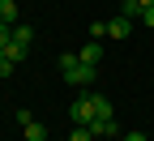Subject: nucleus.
<instances>
[{
    "mask_svg": "<svg viewBox=\"0 0 154 141\" xmlns=\"http://www.w3.org/2000/svg\"><path fill=\"white\" fill-rule=\"evenodd\" d=\"M94 73H99V69H94V64H82V56H77V51H64V56H60V77H64L69 86L86 90V86L94 81Z\"/></svg>",
    "mask_w": 154,
    "mask_h": 141,
    "instance_id": "nucleus-1",
    "label": "nucleus"
},
{
    "mask_svg": "<svg viewBox=\"0 0 154 141\" xmlns=\"http://www.w3.org/2000/svg\"><path fill=\"white\" fill-rule=\"evenodd\" d=\"M69 120L73 124H94V94H77L69 107Z\"/></svg>",
    "mask_w": 154,
    "mask_h": 141,
    "instance_id": "nucleus-2",
    "label": "nucleus"
},
{
    "mask_svg": "<svg viewBox=\"0 0 154 141\" xmlns=\"http://www.w3.org/2000/svg\"><path fill=\"white\" fill-rule=\"evenodd\" d=\"M77 56H82V64H94V69H99V64H103V47H99V38H90Z\"/></svg>",
    "mask_w": 154,
    "mask_h": 141,
    "instance_id": "nucleus-3",
    "label": "nucleus"
},
{
    "mask_svg": "<svg viewBox=\"0 0 154 141\" xmlns=\"http://www.w3.org/2000/svg\"><path fill=\"white\" fill-rule=\"evenodd\" d=\"M90 133H94V137H124L116 120H94V124H90Z\"/></svg>",
    "mask_w": 154,
    "mask_h": 141,
    "instance_id": "nucleus-4",
    "label": "nucleus"
},
{
    "mask_svg": "<svg viewBox=\"0 0 154 141\" xmlns=\"http://www.w3.org/2000/svg\"><path fill=\"white\" fill-rule=\"evenodd\" d=\"M128 30H133L128 17H111L107 22V38H128Z\"/></svg>",
    "mask_w": 154,
    "mask_h": 141,
    "instance_id": "nucleus-5",
    "label": "nucleus"
},
{
    "mask_svg": "<svg viewBox=\"0 0 154 141\" xmlns=\"http://www.w3.org/2000/svg\"><path fill=\"white\" fill-rule=\"evenodd\" d=\"M94 120H116V111H111V103L103 94H94Z\"/></svg>",
    "mask_w": 154,
    "mask_h": 141,
    "instance_id": "nucleus-6",
    "label": "nucleus"
},
{
    "mask_svg": "<svg viewBox=\"0 0 154 141\" xmlns=\"http://www.w3.org/2000/svg\"><path fill=\"white\" fill-rule=\"evenodd\" d=\"M0 22L17 26V0H0Z\"/></svg>",
    "mask_w": 154,
    "mask_h": 141,
    "instance_id": "nucleus-7",
    "label": "nucleus"
},
{
    "mask_svg": "<svg viewBox=\"0 0 154 141\" xmlns=\"http://www.w3.org/2000/svg\"><path fill=\"white\" fill-rule=\"evenodd\" d=\"M13 43H22V47H30V43H34V30L17 22V26H13Z\"/></svg>",
    "mask_w": 154,
    "mask_h": 141,
    "instance_id": "nucleus-8",
    "label": "nucleus"
},
{
    "mask_svg": "<svg viewBox=\"0 0 154 141\" xmlns=\"http://www.w3.org/2000/svg\"><path fill=\"white\" fill-rule=\"evenodd\" d=\"M120 17L137 22V17H141V0H124V5H120Z\"/></svg>",
    "mask_w": 154,
    "mask_h": 141,
    "instance_id": "nucleus-9",
    "label": "nucleus"
},
{
    "mask_svg": "<svg viewBox=\"0 0 154 141\" xmlns=\"http://www.w3.org/2000/svg\"><path fill=\"white\" fill-rule=\"evenodd\" d=\"M26 141H47V128L38 124V120H30L26 124Z\"/></svg>",
    "mask_w": 154,
    "mask_h": 141,
    "instance_id": "nucleus-10",
    "label": "nucleus"
},
{
    "mask_svg": "<svg viewBox=\"0 0 154 141\" xmlns=\"http://www.w3.org/2000/svg\"><path fill=\"white\" fill-rule=\"evenodd\" d=\"M5 51H9V60H13V64H22L30 47H22V43H13V38H9V47H5Z\"/></svg>",
    "mask_w": 154,
    "mask_h": 141,
    "instance_id": "nucleus-11",
    "label": "nucleus"
},
{
    "mask_svg": "<svg viewBox=\"0 0 154 141\" xmlns=\"http://www.w3.org/2000/svg\"><path fill=\"white\" fill-rule=\"evenodd\" d=\"M69 141H94V133H90V124H73V133H69Z\"/></svg>",
    "mask_w": 154,
    "mask_h": 141,
    "instance_id": "nucleus-12",
    "label": "nucleus"
},
{
    "mask_svg": "<svg viewBox=\"0 0 154 141\" xmlns=\"http://www.w3.org/2000/svg\"><path fill=\"white\" fill-rule=\"evenodd\" d=\"M13 69H17V64H13V60H9V51H5V47H0V77H9Z\"/></svg>",
    "mask_w": 154,
    "mask_h": 141,
    "instance_id": "nucleus-13",
    "label": "nucleus"
},
{
    "mask_svg": "<svg viewBox=\"0 0 154 141\" xmlns=\"http://www.w3.org/2000/svg\"><path fill=\"white\" fill-rule=\"evenodd\" d=\"M9 38H13V26H9V22H0V47H9Z\"/></svg>",
    "mask_w": 154,
    "mask_h": 141,
    "instance_id": "nucleus-14",
    "label": "nucleus"
},
{
    "mask_svg": "<svg viewBox=\"0 0 154 141\" xmlns=\"http://www.w3.org/2000/svg\"><path fill=\"white\" fill-rule=\"evenodd\" d=\"M137 22H141V26H150V30H154V9H141V17H137Z\"/></svg>",
    "mask_w": 154,
    "mask_h": 141,
    "instance_id": "nucleus-15",
    "label": "nucleus"
},
{
    "mask_svg": "<svg viewBox=\"0 0 154 141\" xmlns=\"http://www.w3.org/2000/svg\"><path fill=\"white\" fill-rule=\"evenodd\" d=\"M120 141H150V137H146V133H124Z\"/></svg>",
    "mask_w": 154,
    "mask_h": 141,
    "instance_id": "nucleus-16",
    "label": "nucleus"
},
{
    "mask_svg": "<svg viewBox=\"0 0 154 141\" xmlns=\"http://www.w3.org/2000/svg\"><path fill=\"white\" fill-rule=\"evenodd\" d=\"M141 9H154V0H141Z\"/></svg>",
    "mask_w": 154,
    "mask_h": 141,
    "instance_id": "nucleus-17",
    "label": "nucleus"
}]
</instances>
